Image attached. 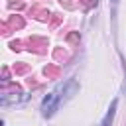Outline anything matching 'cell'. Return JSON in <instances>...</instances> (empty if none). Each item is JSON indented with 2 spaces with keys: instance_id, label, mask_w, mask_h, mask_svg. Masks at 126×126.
I'll use <instances>...</instances> for the list:
<instances>
[{
  "instance_id": "6da1fadb",
  "label": "cell",
  "mask_w": 126,
  "mask_h": 126,
  "mask_svg": "<svg viewBox=\"0 0 126 126\" xmlns=\"http://www.w3.org/2000/svg\"><path fill=\"white\" fill-rule=\"evenodd\" d=\"M63 102H61V98L57 96V93L55 91H51L43 100H41V116H45V118H51L57 110H59V106H61Z\"/></svg>"
},
{
  "instance_id": "7a4b0ae2",
  "label": "cell",
  "mask_w": 126,
  "mask_h": 126,
  "mask_svg": "<svg viewBox=\"0 0 126 126\" xmlns=\"http://www.w3.org/2000/svg\"><path fill=\"white\" fill-rule=\"evenodd\" d=\"M116 106H118V100L114 98V100H112V104L108 106V112L104 114V118H102V124H100V126H110V124H112L114 114H116Z\"/></svg>"
},
{
  "instance_id": "3957f363",
  "label": "cell",
  "mask_w": 126,
  "mask_h": 126,
  "mask_svg": "<svg viewBox=\"0 0 126 126\" xmlns=\"http://www.w3.org/2000/svg\"><path fill=\"white\" fill-rule=\"evenodd\" d=\"M112 2H118V0H112Z\"/></svg>"
},
{
  "instance_id": "277c9868",
  "label": "cell",
  "mask_w": 126,
  "mask_h": 126,
  "mask_svg": "<svg viewBox=\"0 0 126 126\" xmlns=\"http://www.w3.org/2000/svg\"><path fill=\"white\" fill-rule=\"evenodd\" d=\"M124 71H126V67H124Z\"/></svg>"
}]
</instances>
